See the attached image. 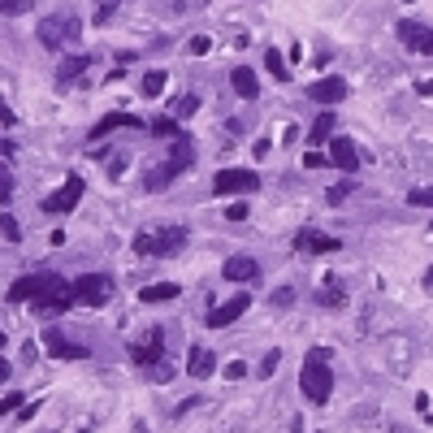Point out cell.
<instances>
[{
  "label": "cell",
  "mask_w": 433,
  "mask_h": 433,
  "mask_svg": "<svg viewBox=\"0 0 433 433\" xmlns=\"http://www.w3.org/2000/svg\"><path fill=\"white\" fill-rule=\"evenodd\" d=\"M299 390L308 403H329L334 394V373H329V347H312L303 355V368H299Z\"/></svg>",
  "instance_id": "1"
},
{
  "label": "cell",
  "mask_w": 433,
  "mask_h": 433,
  "mask_svg": "<svg viewBox=\"0 0 433 433\" xmlns=\"http://www.w3.org/2000/svg\"><path fill=\"white\" fill-rule=\"evenodd\" d=\"M187 247V225H165V230H139L135 251L139 256H173Z\"/></svg>",
  "instance_id": "2"
},
{
  "label": "cell",
  "mask_w": 433,
  "mask_h": 433,
  "mask_svg": "<svg viewBox=\"0 0 433 433\" xmlns=\"http://www.w3.org/2000/svg\"><path fill=\"white\" fill-rule=\"evenodd\" d=\"M39 44L44 48H53V53H57V48H65V44H74V39H79L83 35V22L79 18H74V13H53V18H44L39 22Z\"/></svg>",
  "instance_id": "3"
},
{
  "label": "cell",
  "mask_w": 433,
  "mask_h": 433,
  "mask_svg": "<svg viewBox=\"0 0 433 433\" xmlns=\"http://www.w3.org/2000/svg\"><path fill=\"white\" fill-rule=\"evenodd\" d=\"M69 303H74L69 282H65L61 273H53V277H48V286L31 299V312H39V317H61V312H69Z\"/></svg>",
  "instance_id": "4"
},
{
  "label": "cell",
  "mask_w": 433,
  "mask_h": 433,
  "mask_svg": "<svg viewBox=\"0 0 433 433\" xmlns=\"http://www.w3.org/2000/svg\"><path fill=\"white\" fill-rule=\"evenodd\" d=\"M69 295H74V303L105 308V303L113 299V282H109L105 273H83V277H74V282H69Z\"/></svg>",
  "instance_id": "5"
},
{
  "label": "cell",
  "mask_w": 433,
  "mask_h": 433,
  "mask_svg": "<svg viewBox=\"0 0 433 433\" xmlns=\"http://www.w3.org/2000/svg\"><path fill=\"white\" fill-rule=\"evenodd\" d=\"M83 191H87V182H83L79 173H69L65 182H61V187H57L53 195H48L44 204H39V208H44L48 217H65V213H74V208H79V199H83Z\"/></svg>",
  "instance_id": "6"
},
{
  "label": "cell",
  "mask_w": 433,
  "mask_h": 433,
  "mask_svg": "<svg viewBox=\"0 0 433 433\" xmlns=\"http://www.w3.org/2000/svg\"><path fill=\"white\" fill-rule=\"evenodd\" d=\"M131 360H135L139 368H156V364L165 360V329H161V325H152L143 338L131 342Z\"/></svg>",
  "instance_id": "7"
},
{
  "label": "cell",
  "mask_w": 433,
  "mask_h": 433,
  "mask_svg": "<svg viewBox=\"0 0 433 433\" xmlns=\"http://www.w3.org/2000/svg\"><path fill=\"white\" fill-rule=\"evenodd\" d=\"M260 187V173H251V169H221L213 178V195H251Z\"/></svg>",
  "instance_id": "8"
},
{
  "label": "cell",
  "mask_w": 433,
  "mask_h": 433,
  "mask_svg": "<svg viewBox=\"0 0 433 433\" xmlns=\"http://www.w3.org/2000/svg\"><path fill=\"white\" fill-rule=\"evenodd\" d=\"M338 247H342V239L325 234V230H312V225L295 234V251H303V256H334Z\"/></svg>",
  "instance_id": "9"
},
{
  "label": "cell",
  "mask_w": 433,
  "mask_h": 433,
  "mask_svg": "<svg viewBox=\"0 0 433 433\" xmlns=\"http://www.w3.org/2000/svg\"><path fill=\"white\" fill-rule=\"evenodd\" d=\"M243 312H251V295H247V291H243V295H234V299H225L221 308L204 312V325H208V329H225V325H234Z\"/></svg>",
  "instance_id": "10"
},
{
  "label": "cell",
  "mask_w": 433,
  "mask_h": 433,
  "mask_svg": "<svg viewBox=\"0 0 433 433\" xmlns=\"http://www.w3.org/2000/svg\"><path fill=\"white\" fill-rule=\"evenodd\" d=\"M399 39H403V48H412V53H420V57H433V27H425V22H399Z\"/></svg>",
  "instance_id": "11"
},
{
  "label": "cell",
  "mask_w": 433,
  "mask_h": 433,
  "mask_svg": "<svg viewBox=\"0 0 433 433\" xmlns=\"http://www.w3.org/2000/svg\"><path fill=\"white\" fill-rule=\"evenodd\" d=\"M347 91H351V87H347V79H338V74L308 83V100H312V105H342Z\"/></svg>",
  "instance_id": "12"
},
{
  "label": "cell",
  "mask_w": 433,
  "mask_h": 433,
  "mask_svg": "<svg viewBox=\"0 0 433 433\" xmlns=\"http://www.w3.org/2000/svg\"><path fill=\"white\" fill-rule=\"evenodd\" d=\"M44 351L53 355V360H87V347L69 342L61 329H44Z\"/></svg>",
  "instance_id": "13"
},
{
  "label": "cell",
  "mask_w": 433,
  "mask_h": 433,
  "mask_svg": "<svg viewBox=\"0 0 433 433\" xmlns=\"http://www.w3.org/2000/svg\"><path fill=\"white\" fill-rule=\"evenodd\" d=\"M48 277H53V269H39V273H27V277H18V282L9 286V303H31L44 286H48Z\"/></svg>",
  "instance_id": "14"
},
{
  "label": "cell",
  "mask_w": 433,
  "mask_h": 433,
  "mask_svg": "<svg viewBox=\"0 0 433 433\" xmlns=\"http://www.w3.org/2000/svg\"><path fill=\"white\" fill-rule=\"evenodd\" d=\"M221 277H225V282H234V286H247V282H256V277H260V265L251 260V256H230V260L221 265Z\"/></svg>",
  "instance_id": "15"
},
{
  "label": "cell",
  "mask_w": 433,
  "mask_h": 433,
  "mask_svg": "<svg viewBox=\"0 0 433 433\" xmlns=\"http://www.w3.org/2000/svg\"><path fill=\"white\" fill-rule=\"evenodd\" d=\"M329 165H338L342 173H355V169H360V152H355V143H351L347 135L329 139Z\"/></svg>",
  "instance_id": "16"
},
{
  "label": "cell",
  "mask_w": 433,
  "mask_h": 433,
  "mask_svg": "<svg viewBox=\"0 0 433 433\" xmlns=\"http://www.w3.org/2000/svg\"><path fill=\"white\" fill-rule=\"evenodd\" d=\"M143 126H147V121H139L135 113H109L105 121H95V131H91V139L100 143V139H109L113 131H143Z\"/></svg>",
  "instance_id": "17"
},
{
  "label": "cell",
  "mask_w": 433,
  "mask_h": 433,
  "mask_svg": "<svg viewBox=\"0 0 433 433\" xmlns=\"http://www.w3.org/2000/svg\"><path fill=\"white\" fill-rule=\"evenodd\" d=\"M165 165L173 169V178H178V173H187V169L195 165V147H191V139H187V135H178V139H173V152H169V161H165Z\"/></svg>",
  "instance_id": "18"
},
{
  "label": "cell",
  "mask_w": 433,
  "mask_h": 433,
  "mask_svg": "<svg viewBox=\"0 0 433 433\" xmlns=\"http://www.w3.org/2000/svg\"><path fill=\"white\" fill-rule=\"evenodd\" d=\"M187 373L199 377V381L213 377V373H217V355H213L208 347H191V355H187Z\"/></svg>",
  "instance_id": "19"
},
{
  "label": "cell",
  "mask_w": 433,
  "mask_h": 433,
  "mask_svg": "<svg viewBox=\"0 0 433 433\" xmlns=\"http://www.w3.org/2000/svg\"><path fill=\"white\" fill-rule=\"evenodd\" d=\"M317 303H325V308H347V286L338 273H325V291H317Z\"/></svg>",
  "instance_id": "20"
},
{
  "label": "cell",
  "mask_w": 433,
  "mask_h": 433,
  "mask_svg": "<svg viewBox=\"0 0 433 433\" xmlns=\"http://www.w3.org/2000/svg\"><path fill=\"white\" fill-rule=\"evenodd\" d=\"M334 126H338V117L329 113V109H325V113L312 121V131H308V143H312V152H317L321 143H329V139H334Z\"/></svg>",
  "instance_id": "21"
},
{
  "label": "cell",
  "mask_w": 433,
  "mask_h": 433,
  "mask_svg": "<svg viewBox=\"0 0 433 433\" xmlns=\"http://www.w3.org/2000/svg\"><path fill=\"white\" fill-rule=\"evenodd\" d=\"M230 83H234V91H239L243 100H256V95H260V83H256V74H251L247 65L230 69Z\"/></svg>",
  "instance_id": "22"
},
{
  "label": "cell",
  "mask_w": 433,
  "mask_h": 433,
  "mask_svg": "<svg viewBox=\"0 0 433 433\" xmlns=\"http://www.w3.org/2000/svg\"><path fill=\"white\" fill-rule=\"evenodd\" d=\"M178 299V282H152L139 291V303H173Z\"/></svg>",
  "instance_id": "23"
},
{
  "label": "cell",
  "mask_w": 433,
  "mask_h": 433,
  "mask_svg": "<svg viewBox=\"0 0 433 433\" xmlns=\"http://www.w3.org/2000/svg\"><path fill=\"white\" fill-rule=\"evenodd\" d=\"M83 69H91V57H83V53H79V57H65V61H61V69H57V83L65 87L69 79H79Z\"/></svg>",
  "instance_id": "24"
},
{
  "label": "cell",
  "mask_w": 433,
  "mask_h": 433,
  "mask_svg": "<svg viewBox=\"0 0 433 433\" xmlns=\"http://www.w3.org/2000/svg\"><path fill=\"white\" fill-rule=\"evenodd\" d=\"M165 83H169V74H165V69H147V74H143V83H139V91H143L147 100H156V95L165 91Z\"/></svg>",
  "instance_id": "25"
},
{
  "label": "cell",
  "mask_w": 433,
  "mask_h": 433,
  "mask_svg": "<svg viewBox=\"0 0 433 433\" xmlns=\"http://www.w3.org/2000/svg\"><path fill=\"white\" fill-rule=\"evenodd\" d=\"M265 69L273 74L277 83H291V69H286V57L277 53V48H269V53H265Z\"/></svg>",
  "instance_id": "26"
},
{
  "label": "cell",
  "mask_w": 433,
  "mask_h": 433,
  "mask_svg": "<svg viewBox=\"0 0 433 433\" xmlns=\"http://www.w3.org/2000/svg\"><path fill=\"white\" fill-rule=\"evenodd\" d=\"M169 182H173V169H169V165H152V169H147V178H143V187H147V191H165Z\"/></svg>",
  "instance_id": "27"
},
{
  "label": "cell",
  "mask_w": 433,
  "mask_h": 433,
  "mask_svg": "<svg viewBox=\"0 0 433 433\" xmlns=\"http://www.w3.org/2000/svg\"><path fill=\"white\" fill-rule=\"evenodd\" d=\"M147 131H152V135H169V139H178V135H182V126H178V117H156V121H147Z\"/></svg>",
  "instance_id": "28"
},
{
  "label": "cell",
  "mask_w": 433,
  "mask_h": 433,
  "mask_svg": "<svg viewBox=\"0 0 433 433\" xmlns=\"http://www.w3.org/2000/svg\"><path fill=\"white\" fill-rule=\"evenodd\" d=\"M0 234H5L9 243H22V225H18L13 213H0Z\"/></svg>",
  "instance_id": "29"
},
{
  "label": "cell",
  "mask_w": 433,
  "mask_h": 433,
  "mask_svg": "<svg viewBox=\"0 0 433 433\" xmlns=\"http://www.w3.org/2000/svg\"><path fill=\"white\" fill-rule=\"evenodd\" d=\"M126 5V0H100V9H95V27H105V22H113V13Z\"/></svg>",
  "instance_id": "30"
},
{
  "label": "cell",
  "mask_w": 433,
  "mask_h": 433,
  "mask_svg": "<svg viewBox=\"0 0 433 433\" xmlns=\"http://www.w3.org/2000/svg\"><path fill=\"white\" fill-rule=\"evenodd\" d=\"M13 199V173H9V165L0 161V204H9Z\"/></svg>",
  "instance_id": "31"
},
{
  "label": "cell",
  "mask_w": 433,
  "mask_h": 433,
  "mask_svg": "<svg viewBox=\"0 0 433 433\" xmlns=\"http://www.w3.org/2000/svg\"><path fill=\"white\" fill-rule=\"evenodd\" d=\"M407 204H412V208H433V187H416L407 195Z\"/></svg>",
  "instance_id": "32"
},
{
  "label": "cell",
  "mask_w": 433,
  "mask_h": 433,
  "mask_svg": "<svg viewBox=\"0 0 433 433\" xmlns=\"http://www.w3.org/2000/svg\"><path fill=\"white\" fill-rule=\"evenodd\" d=\"M269 303H273V308H291V303H295V291H291V286L273 291V295H269Z\"/></svg>",
  "instance_id": "33"
},
{
  "label": "cell",
  "mask_w": 433,
  "mask_h": 433,
  "mask_svg": "<svg viewBox=\"0 0 433 433\" xmlns=\"http://www.w3.org/2000/svg\"><path fill=\"white\" fill-rule=\"evenodd\" d=\"M277 364H282V351H269L265 360H260V377H273V373H277Z\"/></svg>",
  "instance_id": "34"
},
{
  "label": "cell",
  "mask_w": 433,
  "mask_h": 433,
  "mask_svg": "<svg viewBox=\"0 0 433 433\" xmlns=\"http://www.w3.org/2000/svg\"><path fill=\"white\" fill-rule=\"evenodd\" d=\"M191 113H199V95H182V100H178V117H191Z\"/></svg>",
  "instance_id": "35"
},
{
  "label": "cell",
  "mask_w": 433,
  "mask_h": 433,
  "mask_svg": "<svg viewBox=\"0 0 433 433\" xmlns=\"http://www.w3.org/2000/svg\"><path fill=\"white\" fill-rule=\"evenodd\" d=\"M22 403H27V399H22L18 390H13V394H5V399H0V416H9V412H18Z\"/></svg>",
  "instance_id": "36"
},
{
  "label": "cell",
  "mask_w": 433,
  "mask_h": 433,
  "mask_svg": "<svg viewBox=\"0 0 433 433\" xmlns=\"http://www.w3.org/2000/svg\"><path fill=\"white\" fill-rule=\"evenodd\" d=\"M27 9H31V0H0V13H9V18L13 13H27Z\"/></svg>",
  "instance_id": "37"
},
{
  "label": "cell",
  "mask_w": 433,
  "mask_h": 433,
  "mask_svg": "<svg viewBox=\"0 0 433 433\" xmlns=\"http://www.w3.org/2000/svg\"><path fill=\"white\" fill-rule=\"evenodd\" d=\"M208 48H213V39H208V35H195V39H191V53H195V57H204Z\"/></svg>",
  "instance_id": "38"
},
{
  "label": "cell",
  "mask_w": 433,
  "mask_h": 433,
  "mask_svg": "<svg viewBox=\"0 0 433 433\" xmlns=\"http://www.w3.org/2000/svg\"><path fill=\"white\" fill-rule=\"evenodd\" d=\"M225 217H230V221H247V204H243V199L230 204V208H225Z\"/></svg>",
  "instance_id": "39"
},
{
  "label": "cell",
  "mask_w": 433,
  "mask_h": 433,
  "mask_svg": "<svg viewBox=\"0 0 433 433\" xmlns=\"http://www.w3.org/2000/svg\"><path fill=\"white\" fill-rule=\"evenodd\" d=\"M347 191H351V182H338V187H329V204H342V199H347Z\"/></svg>",
  "instance_id": "40"
},
{
  "label": "cell",
  "mask_w": 433,
  "mask_h": 433,
  "mask_svg": "<svg viewBox=\"0 0 433 433\" xmlns=\"http://www.w3.org/2000/svg\"><path fill=\"white\" fill-rule=\"evenodd\" d=\"M243 373H247V364H243V360H234V364H225V377H230V381H239Z\"/></svg>",
  "instance_id": "41"
},
{
  "label": "cell",
  "mask_w": 433,
  "mask_h": 433,
  "mask_svg": "<svg viewBox=\"0 0 433 433\" xmlns=\"http://www.w3.org/2000/svg\"><path fill=\"white\" fill-rule=\"evenodd\" d=\"M13 121H18V113L5 105V100H0V126H13Z\"/></svg>",
  "instance_id": "42"
},
{
  "label": "cell",
  "mask_w": 433,
  "mask_h": 433,
  "mask_svg": "<svg viewBox=\"0 0 433 433\" xmlns=\"http://www.w3.org/2000/svg\"><path fill=\"white\" fill-rule=\"evenodd\" d=\"M321 165H325L321 152H308V156H303V169H321Z\"/></svg>",
  "instance_id": "43"
},
{
  "label": "cell",
  "mask_w": 433,
  "mask_h": 433,
  "mask_svg": "<svg viewBox=\"0 0 433 433\" xmlns=\"http://www.w3.org/2000/svg\"><path fill=\"white\" fill-rule=\"evenodd\" d=\"M18 412H22V416H18V420H31V416H35V412H39V399H35V403H22V407H18Z\"/></svg>",
  "instance_id": "44"
},
{
  "label": "cell",
  "mask_w": 433,
  "mask_h": 433,
  "mask_svg": "<svg viewBox=\"0 0 433 433\" xmlns=\"http://www.w3.org/2000/svg\"><path fill=\"white\" fill-rule=\"evenodd\" d=\"M191 407H199V399H182V403H178V407H173V416H187V412H191Z\"/></svg>",
  "instance_id": "45"
},
{
  "label": "cell",
  "mask_w": 433,
  "mask_h": 433,
  "mask_svg": "<svg viewBox=\"0 0 433 433\" xmlns=\"http://www.w3.org/2000/svg\"><path fill=\"white\" fill-rule=\"evenodd\" d=\"M9 156H13V143H9V139H0V161H9Z\"/></svg>",
  "instance_id": "46"
},
{
  "label": "cell",
  "mask_w": 433,
  "mask_h": 433,
  "mask_svg": "<svg viewBox=\"0 0 433 433\" xmlns=\"http://www.w3.org/2000/svg\"><path fill=\"white\" fill-rule=\"evenodd\" d=\"M9 373H13V368H9V360H0V386L9 381Z\"/></svg>",
  "instance_id": "47"
},
{
  "label": "cell",
  "mask_w": 433,
  "mask_h": 433,
  "mask_svg": "<svg viewBox=\"0 0 433 433\" xmlns=\"http://www.w3.org/2000/svg\"><path fill=\"white\" fill-rule=\"evenodd\" d=\"M416 91H420V95H433V79H425V83H416Z\"/></svg>",
  "instance_id": "48"
},
{
  "label": "cell",
  "mask_w": 433,
  "mask_h": 433,
  "mask_svg": "<svg viewBox=\"0 0 433 433\" xmlns=\"http://www.w3.org/2000/svg\"><path fill=\"white\" fill-rule=\"evenodd\" d=\"M135 433H152V429H147V425H143V420H135Z\"/></svg>",
  "instance_id": "49"
},
{
  "label": "cell",
  "mask_w": 433,
  "mask_h": 433,
  "mask_svg": "<svg viewBox=\"0 0 433 433\" xmlns=\"http://www.w3.org/2000/svg\"><path fill=\"white\" fill-rule=\"evenodd\" d=\"M425 286H429V291H433V269H429V273H425Z\"/></svg>",
  "instance_id": "50"
}]
</instances>
